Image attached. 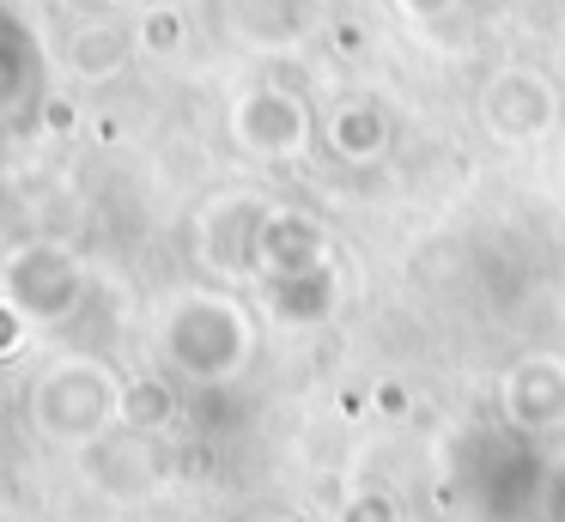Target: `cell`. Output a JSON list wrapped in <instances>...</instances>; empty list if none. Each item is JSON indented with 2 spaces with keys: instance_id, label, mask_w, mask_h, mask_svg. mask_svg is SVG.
Masks as SVG:
<instances>
[{
  "instance_id": "obj_2",
  "label": "cell",
  "mask_w": 565,
  "mask_h": 522,
  "mask_svg": "<svg viewBox=\"0 0 565 522\" xmlns=\"http://www.w3.org/2000/svg\"><path fill=\"white\" fill-rule=\"evenodd\" d=\"M164 347H171V359L183 364L189 376H225L237 359H244V328H237V316L225 310V303H183V310L171 316V328H164Z\"/></svg>"
},
{
  "instance_id": "obj_7",
  "label": "cell",
  "mask_w": 565,
  "mask_h": 522,
  "mask_svg": "<svg viewBox=\"0 0 565 522\" xmlns=\"http://www.w3.org/2000/svg\"><path fill=\"white\" fill-rule=\"evenodd\" d=\"M256 522H286V516H256Z\"/></svg>"
},
{
  "instance_id": "obj_5",
  "label": "cell",
  "mask_w": 565,
  "mask_h": 522,
  "mask_svg": "<svg viewBox=\"0 0 565 522\" xmlns=\"http://www.w3.org/2000/svg\"><path fill=\"white\" fill-rule=\"evenodd\" d=\"M19 334H25V316H19L13 303L0 298V352H13V347H19Z\"/></svg>"
},
{
  "instance_id": "obj_6",
  "label": "cell",
  "mask_w": 565,
  "mask_h": 522,
  "mask_svg": "<svg viewBox=\"0 0 565 522\" xmlns=\"http://www.w3.org/2000/svg\"><path fill=\"white\" fill-rule=\"evenodd\" d=\"M341 522H390V504H383V498H359Z\"/></svg>"
},
{
  "instance_id": "obj_1",
  "label": "cell",
  "mask_w": 565,
  "mask_h": 522,
  "mask_svg": "<svg viewBox=\"0 0 565 522\" xmlns=\"http://www.w3.org/2000/svg\"><path fill=\"white\" fill-rule=\"evenodd\" d=\"M31 419L55 444H98L122 419V383L98 359H55L31 388Z\"/></svg>"
},
{
  "instance_id": "obj_3",
  "label": "cell",
  "mask_w": 565,
  "mask_h": 522,
  "mask_svg": "<svg viewBox=\"0 0 565 522\" xmlns=\"http://www.w3.org/2000/svg\"><path fill=\"white\" fill-rule=\"evenodd\" d=\"M7 303L31 322H62L79 303V267L62 249H25L7 262Z\"/></svg>"
},
{
  "instance_id": "obj_4",
  "label": "cell",
  "mask_w": 565,
  "mask_h": 522,
  "mask_svg": "<svg viewBox=\"0 0 565 522\" xmlns=\"http://www.w3.org/2000/svg\"><path fill=\"white\" fill-rule=\"evenodd\" d=\"M171 413H177V401L164 383H128L122 388V419L135 425V432H159Z\"/></svg>"
}]
</instances>
